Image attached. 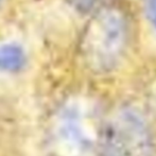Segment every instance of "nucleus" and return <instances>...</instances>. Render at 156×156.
<instances>
[{
	"label": "nucleus",
	"mask_w": 156,
	"mask_h": 156,
	"mask_svg": "<svg viewBox=\"0 0 156 156\" xmlns=\"http://www.w3.org/2000/svg\"><path fill=\"white\" fill-rule=\"evenodd\" d=\"M129 39V23L122 9L107 5L89 21L83 35L85 60L97 70L112 69L122 58Z\"/></svg>",
	"instance_id": "obj_1"
},
{
	"label": "nucleus",
	"mask_w": 156,
	"mask_h": 156,
	"mask_svg": "<svg viewBox=\"0 0 156 156\" xmlns=\"http://www.w3.org/2000/svg\"><path fill=\"white\" fill-rule=\"evenodd\" d=\"M100 156H151V139L142 119L129 109L116 114L100 138Z\"/></svg>",
	"instance_id": "obj_2"
},
{
	"label": "nucleus",
	"mask_w": 156,
	"mask_h": 156,
	"mask_svg": "<svg viewBox=\"0 0 156 156\" xmlns=\"http://www.w3.org/2000/svg\"><path fill=\"white\" fill-rule=\"evenodd\" d=\"M61 138L71 156H87L96 140V129L88 112L71 108L62 121Z\"/></svg>",
	"instance_id": "obj_3"
},
{
	"label": "nucleus",
	"mask_w": 156,
	"mask_h": 156,
	"mask_svg": "<svg viewBox=\"0 0 156 156\" xmlns=\"http://www.w3.org/2000/svg\"><path fill=\"white\" fill-rule=\"evenodd\" d=\"M26 64V54L20 46L16 44L0 45V70L15 72Z\"/></svg>",
	"instance_id": "obj_4"
},
{
	"label": "nucleus",
	"mask_w": 156,
	"mask_h": 156,
	"mask_svg": "<svg viewBox=\"0 0 156 156\" xmlns=\"http://www.w3.org/2000/svg\"><path fill=\"white\" fill-rule=\"evenodd\" d=\"M144 5L149 20L156 28V0H144Z\"/></svg>",
	"instance_id": "obj_5"
}]
</instances>
